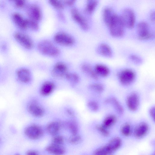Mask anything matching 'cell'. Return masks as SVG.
Returning a JSON list of instances; mask_svg holds the SVG:
<instances>
[{
	"label": "cell",
	"mask_w": 155,
	"mask_h": 155,
	"mask_svg": "<svg viewBox=\"0 0 155 155\" xmlns=\"http://www.w3.org/2000/svg\"><path fill=\"white\" fill-rule=\"evenodd\" d=\"M96 129L102 135L107 137L109 134V132L107 128L104 127L102 124L98 125L96 126Z\"/></svg>",
	"instance_id": "8d00e7d4"
},
{
	"label": "cell",
	"mask_w": 155,
	"mask_h": 155,
	"mask_svg": "<svg viewBox=\"0 0 155 155\" xmlns=\"http://www.w3.org/2000/svg\"><path fill=\"white\" fill-rule=\"evenodd\" d=\"M107 144L113 152L121 147L122 140L120 137H116L111 139Z\"/></svg>",
	"instance_id": "cb8c5ba5"
},
{
	"label": "cell",
	"mask_w": 155,
	"mask_h": 155,
	"mask_svg": "<svg viewBox=\"0 0 155 155\" xmlns=\"http://www.w3.org/2000/svg\"><path fill=\"white\" fill-rule=\"evenodd\" d=\"M149 130L148 124L145 122L139 124L136 127L134 132V135L137 138H141L147 134Z\"/></svg>",
	"instance_id": "9a60e30c"
},
{
	"label": "cell",
	"mask_w": 155,
	"mask_h": 155,
	"mask_svg": "<svg viewBox=\"0 0 155 155\" xmlns=\"http://www.w3.org/2000/svg\"><path fill=\"white\" fill-rule=\"evenodd\" d=\"M116 13L114 10L109 7H106L103 11V18L104 22L108 26Z\"/></svg>",
	"instance_id": "7402d4cb"
},
{
	"label": "cell",
	"mask_w": 155,
	"mask_h": 155,
	"mask_svg": "<svg viewBox=\"0 0 155 155\" xmlns=\"http://www.w3.org/2000/svg\"><path fill=\"white\" fill-rule=\"evenodd\" d=\"M68 127L72 135L78 134V128L76 124L74 122L70 121L68 123Z\"/></svg>",
	"instance_id": "e575fe53"
},
{
	"label": "cell",
	"mask_w": 155,
	"mask_h": 155,
	"mask_svg": "<svg viewBox=\"0 0 155 155\" xmlns=\"http://www.w3.org/2000/svg\"><path fill=\"white\" fill-rule=\"evenodd\" d=\"M65 77L70 83L73 85L78 83L79 80L78 75L73 73L68 72Z\"/></svg>",
	"instance_id": "f546056e"
},
{
	"label": "cell",
	"mask_w": 155,
	"mask_h": 155,
	"mask_svg": "<svg viewBox=\"0 0 155 155\" xmlns=\"http://www.w3.org/2000/svg\"></svg>",
	"instance_id": "c3c4849f"
},
{
	"label": "cell",
	"mask_w": 155,
	"mask_h": 155,
	"mask_svg": "<svg viewBox=\"0 0 155 155\" xmlns=\"http://www.w3.org/2000/svg\"><path fill=\"white\" fill-rule=\"evenodd\" d=\"M15 39L23 46L27 49L31 48L33 46V42L27 35L20 32H16L14 34Z\"/></svg>",
	"instance_id": "9c48e42d"
},
{
	"label": "cell",
	"mask_w": 155,
	"mask_h": 155,
	"mask_svg": "<svg viewBox=\"0 0 155 155\" xmlns=\"http://www.w3.org/2000/svg\"><path fill=\"white\" fill-rule=\"evenodd\" d=\"M98 4L96 0H89L87 1L85 7L86 12L89 14L92 13L95 9Z\"/></svg>",
	"instance_id": "4316f807"
},
{
	"label": "cell",
	"mask_w": 155,
	"mask_h": 155,
	"mask_svg": "<svg viewBox=\"0 0 155 155\" xmlns=\"http://www.w3.org/2000/svg\"><path fill=\"white\" fill-rule=\"evenodd\" d=\"M64 139L63 137L61 135H55L54 136L52 140V144L59 146L64 143Z\"/></svg>",
	"instance_id": "836d02e7"
},
{
	"label": "cell",
	"mask_w": 155,
	"mask_h": 155,
	"mask_svg": "<svg viewBox=\"0 0 155 155\" xmlns=\"http://www.w3.org/2000/svg\"><path fill=\"white\" fill-rule=\"evenodd\" d=\"M67 112L68 113V114L70 115L71 116H74V112L72 110L70 109H68L67 110Z\"/></svg>",
	"instance_id": "f6af8a7d"
},
{
	"label": "cell",
	"mask_w": 155,
	"mask_h": 155,
	"mask_svg": "<svg viewBox=\"0 0 155 155\" xmlns=\"http://www.w3.org/2000/svg\"><path fill=\"white\" fill-rule=\"evenodd\" d=\"M25 1L24 0H17L15 1V5L18 7H22L25 4Z\"/></svg>",
	"instance_id": "ab89813d"
},
{
	"label": "cell",
	"mask_w": 155,
	"mask_h": 155,
	"mask_svg": "<svg viewBox=\"0 0 155 155\" xmlns=\"http://www.w3.org/2000/svg\"><path fill=\"white\" fill-rule=\"evenodd\" d=\"M82 71L92 78L96 80L98 79V76L91 65L87 63L83 64L81 66Z\"/></svg>",
	"instance_id": "d6986e66"
},
{
	"label": "cell",
	"mask_w": 155,
	"mask_h": 155,
	"mask_svg": "<svg viewBox=\"0 0 155 155\" xmlns=\"http://www.w3.org/2000/svg\"><path fill=\"white\" fill-rule=\"evenodd\" d=\"M0 141H1V140H0Z\"/></svg>",
	"instance_id": "7dc6e473"
},
{
	"label": "cell",
	"mask_w": 155,
	"mask_h": 155,
	"mask_svg": "<svg viewBox=\"0 0 155 155\" xmlns=\"http://www.w3.org/2000/svg\"><path fill=\"white\" fill-rule=\"evenodd\" d=\"M26 12L30 19L37 21L42 18L41 9L36 4H32L28 5L26 8Z\"/></svg>",
	"instance_id": "ba28073f"
},
{
	"label": "cell",
	"mask_w": 155,
	"mask_h": 155,
	"mask_svg": "<svg viewBox=\"0 0 155 155\" xmlns=\"http://www.w3.org/2000/svg\"><path fill=\"white\" fill-rule=\"evenodd\" d=\"M121 132L124 136L128 137L130 136L131 132L130 125L128 123L124 124L121 127Z\"/></svg>",
	"instance_id": "4dcf8cb0"
},
{
	"label": "cell",
	"mask_w": 155,
	"mask_h": 155,
	"mask_svg": "<svg viewBox=\"0 0 155 155\" xmlns=\"http://www.w3.org/2000/svg\"><path fill=\"white\" fill-rule=\"evenodd\" d=\"M113 152L107 144L96 149L93 152V155H110Z\"/></svg>",
	"instance_id": "484cf974"
},
{
	"label": "cell",
	"mask_w": 155,
	"mask_h": 155,
	"mask_svg": "<svg viewBox=\"0 0 155 155\" xmlns=\"http://www.w3.org/2000/svg\"><path fill=\"white\" fill-rule=\"evenodd\" d=\"M150 18L151 20L153 21H155V12L154 11H152L150 13Z\"/></svg>",
	"instance_id": "ee69618b"
},
{
	"label": "cell",
	"mask_w": 155,
	"mask_h": 155,
	"mask_svg": "<svg viewBox=\"0 0 155 155\" xmlns=\"http://www.w3.org/2000/svg\"><path fill=\"white\" fill-rule=\"evenodd\" d=\"M54 41L59 44L66 46L73 45L74 43V38L70 35L64 32H59L54 36Z\"/></svg>",
	"instance_id": "52a82bcc"
},
{
	"label": "cell",
	"mask_w": 155,
	"mask_h": 155,
	"mask_svg": "<svg viewBox=\"0 0 155 155\" xmlns=\"http://www.w3.org/2000/svg\"><path fill=\"white\" fill-rule=\"evenodd\" d=\"M26 28L32 30L37 31L39 28V25L37 21L29 18L25 19Z\"/></svg>",
	"instance_id": "f1b7e54d"
},
{
	"label": "cell",
	"mask_w": 155,
	"mask_h": 155,
	"mask_svg": "<svg viewBox=\"0 0 155 155\" xmlns=\"http://www.w3.org/2000/svg\"><path fill=\"white\" fill-rule=\"evenodd\" d=\"M81 137L78 134L72 135L71 137L69 138V142L73 144H76L80 143L81 140Z\"/></svg>",
	"instance_id": "74e56055"
},
{
	"label": "cell",
	"mask_w": 155,
	"mask_h": 155,
	"mask_svg": "<svg viewBox=\"0 0 155 155\" xmlns=\"http://www.w3.org/2000/svg\"><path fill=\"white\" fill-rule=\"evenodd\" d=\"M94 70L98 76H100L103 77H107L110 72V70L108 67L101 64L96 65Z\"/></svg>",
	"instance_id": "ffe728a7"
},
{
	"label": "cell",
	"mask_w": 155,
	"mask_h": 155,
	"mask_svg": "<svg viewBox=\"0 0 155 155\" xmlns=\"http://www.w3.org/2000/svg\"><path fill=\"white\" fill-rule=\"evenodd\" d=\"M67 67L62 62L57 63L54 65L52 71V75L54 77L60 78L65 77L67 73Z\"/></svg>",
	"instance_id": "7c38bea8"
},
{
	"label": "cell",
	"mask_w": 155,
	"mask_h": 155,
	"mask_svg": "<svg viewBox=\"0 0 155 155\" xmlns=\"http://www.w3.org/2000/svg\"><path fill=\"white\" fill-rule=\"evenodd\" d=\"M90 88L96 92L100 93H102L104 90V87L103 85L98 83H94L91 84Z\"/></svg>",
	"instance_id": "1f68e13d"
},
{
	"label": "cell",
	"mask_w": 155,
	"mask_h": 155,
	"mask_svg": "<svg viewBox=\"0 0 155 155\" xmlns=\"http://www.w3.org/2000/svg\"><path fill=\"white\" fill-rule=\"evenodd\" d=\"M17 78L20 81L23 83H28L31 80V74L27 69L21 68L18 70L16 72Z\"/></svg>",
	"instance_id": "4fadbf2b"
},
{
	"label": "cell",
	"mask_w": 155,
	"mask_h": 155,
	"mask_svg": "<svg viewBox=\"0 0 155 155\" xmlns=\"http://www.w3.org/2000/svg\"><path fill=\"white\" fill-rule=\"evenodd\" d=\"M87 106L88 109L93 112H96L99 109L98 104L94 101H89L87 104Z\"/></svg>",
	"instance_id": "d590c367"
},
{
	"label": "cell",
	"mask_w": 155,
	"mask_h": 155,
	"mask_svg": "<svg viewBox=\"0 0 155 155\" xmlns=\"http://www.w3.org/2000/svg\"><path fill=\"white\" fill-rule=\"evenodd\" d=\"M73 19L84 30H87L89 28L88 24L86 19L76 8H72L71 11Z\"/></svg>",
	"instance_id": "30bf717a"
},
{
	"label": "cell",
	"mask_w": 155,
	"mask_h": 155,
	"mask_svg": "<svg viewBox=\"0 0 155 155\" xmlns=\"http://www.w3.org/2000/svg\"><path fill=\"white\" fill-rule=\"evenodd\" d=\"M75 2L74 0H65L64 1L63 3L64 5H66L69 6H71L74 4Z\"/></svg>",
	"instance_id": "7bdbcfd3"
},
{
	"label": "cell",
	"mask_w": 155,
	"mask_h": 155,
	"mask_svg": "<svg viewBox=\"0 0 155 155\" xmlns=\"http://www.w3.org/2000/svg\"><path fill=\"white\" fill-rule=\"evenodd\" d=\"M136 74L132 70L126 69L120 72L118 78L120 84L124 86H128L132 84L135 80Z\"/></svg>",
	"instance_id": "5b68a950"
},
{
	"label": "cell",
	"mask_w": 155,
	"mask_h": 155,
	"mask_svg": "<svg viewBox=\"0 0 155 155\" xmlns=\"http://www.w3.org/2000/svg\"><path fill=\"white\" fill-rule=\"evenodd\" d=\"M24 133L29 138L32 140H36L41 138L43 134L42 128L36 125H30L25 129Z\"/></svg>",
	"instance_id": "8992f818"
},
{
	"label": "cell",
	"mask_w": 155,
	"mask_h": 155,
	"mask_svg": "<svg viewBox=\"0 0 155 155\" xmlns=\"http://www.w3.org/2000/svg\"><path fill=\"white\" fill-rule=\"evenodd\" d=\"M12 18L15 23L19 28L24 29L27 28L25 19L18 12H15L12 15Z\"/></svg>",
	"instance_id": "ac0fdd59"
},
{
	"label": "cell",
	"mask_w": 155,
	"mask_h": 155,
	"mask_svg": "<svg viewBox=\"0 0 155 155\" xmlns=\"http://www.w3.org/2000/svg\"><path fill=\"white\" fill-rule=\"evenodd\" d=\"M38 51L42 54L50 56H55L60 53L59 49L51 41L47 40L40 41L37 45Z\"/></svg>",
	"instance_id": "7a4b0ae2"
},
{
	"label": "cell",
	"mask_w": 155,
	"mask_h": 155,
	"mask_svg": "<svg viewBox=\"0 0 155 155\" xmlns=\"http://www.w3.org/2000/svg\"><path fill=\"white\" fill-rule=\"evenodd\" d=\"M15 155H20L19 154H15Z\"/></svg>",
	"instance_id": "bcb514c9"
},
{
	"label": "cell",
	"mask_w": 155,
	"mask_h": 155,
	"mask_svg": "<svg viewBox=\"0 0 155 155\" xmlns=\"http://www.w3.org/2000/svg\"><path fill=\"white\" fill-rule=\"evenodd\" d=\"M26 155H39L38 152L36 150H30L27 151Z\"/></svg>",
	"instance_id": "b9f144b4"
},
{
	"label": "cell",
	"mask_w": 155,
	"mask_h": 155,
	"mask_svg": "<svg viewBox=\"0 0 155 155\" xmlns=\"http://www.w3.org/2000/svg\"><path fill=\"white\" fill-rule=\"evenodd\" d=\"M110 34L116 37L123 36L124 32V27L120 15L116 13L110 21L108 25Z\"/></svg>",
	"instance_id": "6da1fadb"
},
{
	"label": "cell",
	"mask_w": 155,
	"mask_h": 155,
	"mask_svg": "<svg viewBox=\"0 0 155 155\" xmlns=\"http://www.w3.org/2000/svg\"><path fill=\"white\" fill-rule=\"evenodd\" d=\"M126 104L130 111L135 112L137 110L140 104V99L138 94L133 93L129 95L126 99Z\"/></svg>",
	"instance_id": "8fae6325"
},
{
	"label": "cell",
	"mask_w": 155,
	"mask_h": 155,
	"mask_svg": "<svg viewBox=\"0 0 155 155\" xmlns=\"http://www.w3.org/2000/svg\"><path fill=\"white\" fill-rule=\"evenodd\" d=\"M54 88V84L51 82L47 81L44 83L41 87L40 93L43 96H48L53 91Z\"/></svg>",
	"instance_id": "603a6c76"
},
{
	"label": "cell",
	"mask_w": 155,
	"mask_h": 155,
	"mask_svg": "<svg viewBox=\"0 0 155 155\" xmlns=\"http://www.w3.org/2000/svg\"><path fill=\"white\" fill-rule=\"evenodd\" d=\"M60 127V123L58 121H54L48 124L47 127V130L50 135L55 136L58 133Z\"/></svg>",
	"instance_id": "44dd1931"
},
{
	"label": "cell",
	"mask_w": 155,
	"mask_h": 155,
	"mask_svg": "<svg viewBox=\"0 0 155 155\" xmlns=\"http://www.w3.org/2000/svg\"><path fill=\"white\" fill-rule=\"evenodd\" d=\"M130 59L134 63L139 64L142 62V58L139 56L135 54H131L129 57Z\"/></svg>",
	"instance_id": "f35d334b"
},
{
	"label": "cell",
	"mask_w": 155,
	"mask_h": 155,
	"mask_svg": "<svg viewBox=\"0 0 155 155\" xmlns=\"http://www.w3.org/2000/svg\"><path fill=\"white\" fill-rule=\"evenodd\" d=\"M116 117L114 115H109L104 119L102 125L108 128L113 125L116 122Z\"/></svg>",
	"instance_id": "83f0119b"
},
{
	"label": "cell",
	"mask_w": 155,
	"mask_h": 155,
	"mask_svg": "<svg viewBox=\"0 0 155 155\" xmlns=\"http://www.w3.org/2000/svg\"><path fill=\"white\" fill-rule=\"evenodd\" d=\"M49 3L53 7L58 9H62L64 7V4L63 2L59 0H50L48 1Z\"/></svg>",
	"instance_id": "d6a6232c"
},
{
	"label": "cell",
	"mask_w": 155,
	"mask_h": 155,
	"mask_svg": "<svg viewBox=\"0 0 155 155\" xmlns=\"http://www.w3.org/2000/svg\"><path fill=\"white\" fill-rule=\"evenodd\" d=\"M97 51L100 54L107 57H110L113 54L111 48L107 44L101 43L97 47Z\"/></svg>",
	"instance_id": "e0dca14e"
},
{
	"label": "cell",
	"mask_w": 155,
	"mask_h": 155,
	"mask_svg": "<svg viewBox=\"0 0 155 155\" xmlns=\"http://www.w3.org/2000/svg\"><path fill=\"white\" fill-rule=\"evenodd\" d=\"M138 38L141 40H148L153 38L154 33L150 29L147 23L145 21L139 22L137 25Z\"/></svg>",
	"instance_id": "3957f363"
},
{
	"label": "cell",
	"mask_w": 155,
	"mask_h": 155,
	"mask_svg": "<svg viewBox=\"0 0 155 155\" xmlns=\"http://www.w3.org/2000/svg\"><path fill=\"white\" fill-rule=\"evenodd\" d=\"M107 101L112 105L118 114H123L124 112L123 107L117 99L112 97L108 99Z\"/></svg>",
	"instance_id": "d4e9b609"
},
{
	"label": "cell",
	"mask_w": 155,
	"mask_h": 155,
	"mask_svg": "<svg viewBox=\"0 0 155 155\" xmlns=\"http://www.w3.org/2000/svg\"><path fill=\"white\" fill-rule=\"evenodd\" d=\"M46 151L53 155H63L65 153V150L61 146L53 144L48 145L45 148Z\"/></svg>",
	"instance_id": "2e32d148"
},
{
	"label": "cell",
	"mask_w": 155,
	"mask_h": 155,
	"mask_svg": "<svg viewBox=\"0 0 155 155\" xmlns=\"http://www.w3.org/2000/svg\"><path fill=\"white\" fill-rule=\"evenodd\" d=\"M155 108L154 107H151L149 111V114L150 117L153 120H154L155 117Z\"/></svg>",
	"instance_id": "60d3db41"
},
{
	"label": "cell",
	"mask_w": 155,
	"mask_h": 155,
	"mask_svg": "<svg viewBox=\"0 0 155 155\" xmlns=\"http://www.w3.org/2000/svg\"><path fill=\"white\" fill-rule=\"evenodd\" d=\"M28 110L31 115L36 117H41L44 113L42 108L35 102L30 104L28 106Z\"/></svg>",
	"instance_id": "5bb4252c"
},
{
	"label": "cell",
	"mask_w": 155,
	"mask_h": 155,
	"mask_svg": "<svg viewBox=\"0 0 155 155\" xmlns=\"http://www.w3.org/2000/svg\"><path fill=\"white\" fill-rule=\"evenodd\" d=\"M123 23L125 27L131 28L134 26L135 16L134 11L131 9H124L120 15Z\"/></svg>",
	"instance_id": "277c9868"
}]
</instances>
